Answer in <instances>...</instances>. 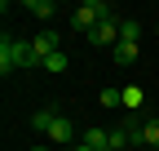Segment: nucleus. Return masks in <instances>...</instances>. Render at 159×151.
<instances>
[{
	"instance_id": "obj_15",
	"label": "nucleus",
	"mask_w": 159,
	"mask_h": 151,
	"mask_svg": "<svg viewBox=\"0 0 159 151\" xmlns=\"http://www.w3.org/2000/svg\"><path fill=\"white\" fill-rule=\"evenodd\" d=\"M111 147H115V151H124V147H128V134H124V124H119V129H111Z\"/></svg>"
},
{
	"instance_id": "obj_19",
	"label": "nucleus",
	"mask_w": 159,
	"mask_h": 151,
	"mask_svg": "<svg viewBox=\"0 0 159 151\" xmlns=\"http://www.w3.org/2000/svg\"><path fill=\"white\" fill-rule=\"evenodd\" d=\"M155 31H159V27H155Z\"/></svg>"
},
{
	"instance_id": "obj_9",
	"label": "nucleus",
	"mask_w": 159,
	"mask_h": 151,
	"mask_svg": "<svg viewBox=\"0 0 159 151\" xmlns=\"http://www.w3.org/2000/svg\"><path fill=\"white\" fill-rule=\"evenodd\" d=\"M119 40H142V22H137V18H119Z\"/></svg>"
},
{
	"instance_id": "obj_5",
	"label": "nucleus",
	"mask_w": 159,
	"mask_h": 151,
	"mask_svg": "<svg viewBox=\"0 0 159 151\" xmlns=\"http://www.w3.org/2000/svg\"><path fill=\"white\" fill-rule=\"evenodd\" d=\"M31 49H35V58L44 62L49 53H57V49H62V40H57V31H53V27H44V31H40L35 40H31Z\"/></svg>"
},
{
	"instance_id": "obj_17",
	"label": "nucleus",
	"mask_w": 159,
	"mask_h": 151,
	"mask_svg": "<svg viewBox=\"0 0 159 151\" xmlns=\"http://www.w3.org/2000/svg\"><path fill=\"white\" fill-rule=\"evenodd\" d=\"M31 151H53V147H49V142H44V147H31Z\"/></svg>"
},
{
	"instance_id": "obj_10",
	"label": "nucleus",
	"mask_w": 159,
	"mask_h": 151,
	"mask_svg": "<svg viewBox=\"0 0 159 151\" xmlns=\"http://www.w3.org/2000/svg\"><path fill=\"white\" fill-rule=\"evenodd\" d=\"M66 67H71V58H66L62 49H57V53H49V58H44V71H49V76H62Z\"/></svg>"
},
{
	"instance_id": "obj_8",
	"label": "nucleus",
	"mask_w": 159,
	"mask_h": 151,
	"mask_svg": "<svg viewBox=\"0 0 159 151\" xmlns=\"http://www.w3.org/2000/svg\"><path fill=\"white\" fill-rule=\"evenodd\" d=\"M80 142H89L93 151H102V147H111V129H97V124H93V129H84Z\"/></svg>"
},
{
	"instance_id": "obj_14",
	"label": "nucleus",
	"mask_w": 159,
	"mask_h": 151,
	"mask_svg": "<svg viewBox=\"0 0 159 151\" xmlns=\"http://www.w3.org/2000/svg\"><path fill=\"white\" fill-rule=\"evenodd\" d=\"M49 124H53V111H35V116H31V129H35V134H49Z\"/></svg>"
},
{
	"instance_id": "obj_4",
	"label": "nucleus",
	"mask_w": 159,
	"mask_h": 151,
	"mask_svg": "<svg viewBox=\"0 0 159 151\" xmlns=\"http://www.w3.org/2000/svg\"><path fill=\"white\" fill-rule=\"evenodd\" d=\"M89 45H119V18H102L89 31Z\"/></svg>"
},
{
	"instance_id": "obj_16",
	"label": "nucleus",
	"mask_w": 159,
	"mask_h": 151,
	"mask_svg": "<svg viewBox=\"0 0 159 151\" xmlns=\"http://www.w3.org/2000/svg\"><path fill=\"white\" fill-rule=\"evenodd\" d=\"M71 151H93V147H89V142H75V147H71Z\"/></svg>"
},
{
	"instance_id": "obj_11",
	"label": "nucleus",
	"mask_w": 159,
	"mask_h": 151,
	"mask_svg": "<svg viewBox=\"0 0 159 151\" xmlns=\"http://www.w3.org/2000/svg\"><path fill=\"white\" fill-rule=\"evenodd\" d=\"M97 102H102L106 111H115V107H124V89H119V85H111V89H102V98H97Z\"/></svg>"
},
{
	"instance_id": "obj_1",
	"label": "nucleus",
	"mask_w": 159,
	"mask_h": 151,
	"mask_svg": "<svg viewBox=\"0 0 159 151\" xmlns=\"http://www.w3.org/2000/svg\"><path fill=\"white\" fill-rule=\"evenodd\" d=\"M31 67H44V62L35 58L31 40H13V36H5V40H0V76H9V71H31Z\"/></svg>"
},
{
	"instance_id": "obj_13",
	"label": "nucleus",
	"mask_w": 159,
	"mask_h": 151,
	"mask_svg": "<svg viewBox=\"0 0 159 151\" xmlns=\"http://www.w3.org/2000/svg\"><path fill=\"white\" fill-rule=\"evenodd\" d=\"M142 142H146L150 151H159V116H150V120H146V129H142Z\"/></svg>"
},
{
	"instance_id": "obj_6",
	"label": "nucleus",
	"mask_w": 159,
	"mask_h": 151,
	"mask_svg": "<svg viewBox=\"0 0 159 151\" xmlns=\"http://www.w3.org/2000/svg\"><path fill=\"white\" fill-rule=\"evenodd\" d=\"M111 53H115V67H133V62H137V53H142V45H133V40H119Z\"/></svg>"
},
{
	"instance_id": "obj_7",
	"label": "nucleus",
	"mask_w": 159,
	"mask_h": 151,
	"mask_svg": "<svg viewBox=\"0 0 159 151\" xmlns=\"http://www.w3.org/2000/svg\"><path fill=\"white\" fill-rule=\"evenodd\" d=\"M27 13H35L40 22L49 27V22H53V13H57V5H53V0H27Z\"/></svg>"
},
{
	"instance_id": "obj_3",
	"label": "nucleus",
	"mask_w": 159,
	"mask_h": 151,
	"mask_svg": "<svg viewBox=\"0 0 159 151\" xmlns=\"http://www.w3.org/2000/svg\"><path fill=\"white\" fill-rule=\"evenodd\" d=\"M53 147H71L75 142V124L66 120V116H57V111H53V124H49V134H44Z\"/></svg>"
},
{
	"instance_id": "obj_18",
	"label": "nucleus",
	"mask_w": 159,
	"mask_h": 151,
	"mask_svg": "<svg viewBox=\"0 0 159 151\" xmlns=\"http://www.w3.org/2000/svg\"><path fill=\"white\" fill-rule=\"evenodd\" d=\"M102 151H115V147H102Z\"/></svg>"
},
{
	"instance_id": "obj_2",
	"label": "nucleus",
	"mask_w": 159,
	"mask_h": 151,
	"mask_svg": "<svg viewBox=\"0 0 159 151\" xmlns=\"http://www.w3.org/2000/svg\"><path fill=\"white\" fill-rule=\"evenodd\" d=\"M102 18H119V13H115V5H106V0H80L75 13H71V27L89 36L97 22H102Z\"/></svg>"
},
{
	"instance_id": "obj_12",
	"label": "nucleus",
	"mask_w": 159,
	"mask_h": 151,
	"mask_svg": "<svg viewBox=\"0 0 159 151\" xmlns=\"http://www.w3.org/2000/svg\"><path fill=\"white\" fill-rule=\"evenodd\" d=\"M142 102H146V89L128 85V89H124V111H142Z\"/></svg>"
}]
</instances>
